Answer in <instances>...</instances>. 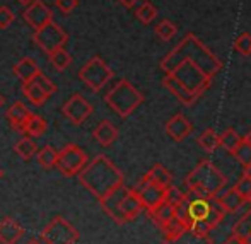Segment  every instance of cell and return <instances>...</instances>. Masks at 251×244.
<instances>
[{
    "label": "cell",
    "instance_id": "4316f807",
    "mask_svg": "<svg viewBox=\"0 0 251 244\" xmlns=\"http://www.w3.org/2000/svg\"><path fill=\"white\" fill-rule=\"evenodd\" d=\"M146 176L151 179V181L157 183V185L164 186V188H168V186L173 185V174L162 164H154Z\"/></svg>",
    "mask_w": 251,
    "mask_h": 244
},
{
    "label": "cell",
    "instance_id": "ffe728a7",
    "mask_svg": "<svg viewBox=\"0 0 251 244\" xmlns=\"http://www.w3.org/2000/svg\"><path fill=\"white\" fill-rule=\"evenodd\" d=\"M38 73H41L40 67H38V63L34 62L33 58H29V56H26V58H21L19 62L14 65V75L19 77L23 82L33 80Z\"/></svg>",
    "mask_w": 251,
    "mask_h": 244
},
{
    "label": "cell",
    "instance_id": "3957f363",
    "mask_svg": "<svg viewBox=\"0 0 251 244\" xmlns=\"http://www.w3.org/2000/svg\"><path fill=\"white\" fill-rule=\"evenodd\" d=\"M188 196L214 200L222 190H226L227 178L224 172L219 171L210 161H201L185 179Z\"/></svg>",
    "mask_w": 251,
    "mask_h": 244
},
{
    "label": "cell",
    "instance_id": "83f0119b",
    "mask_svg": "<svg viewBox=\"0 0 251 244\" xmlns=\"http://www.w3.org/2000/svg\"><path fill=\"white\" fill-rule=\"evenodd\" d=\"M48 62H50V65L56 72H63V70L69 69L70 63H72V55H70L65 48H60L48 55Z\"/></svg>",
    "mask_w": 251,
    "mask_h": 244
},
{
    "label": "cell",
    "instance_id": "8fae6325",
    "mask_svg": "<svg viewBox=\"0 0 251 244\" xmlns=\"http://www.w3.org/2000/svg\"><path fill=\"white\" fill-rule=\"evenodd\" d=\"M23 19L36 31V29H40V27H43L45 24H48L50 21H53V12L43 0H34L33 3H29V5L24 9Z\"/></svg>",
    "mask_w": 251,
    "mask_h": 244
},
{
    "label": "cell",
    "instance_id": "277c9868",
    "mask_svg": "<svg viewBox=\"0 0 251 244\" xmlns=\"http://www.w3.org/2000/svg\"><path fill=\"white\" fill-rule=\"evenodd\" d=\"M104 102L122 118L130 116L144 102L142 93L135 89L126 79H122L108 91L104 96Z\"/></svg>",
    "mask_w": 251,
    "mask_h": 244
},
{
    "label": "cell",
    "instance_id": "ba28073f",
    "mask_svg": "<svg viewBox=\"0 0 251 244\" xmlns=\"http://www.w3.org/2000/svg\"><path fill=\"white\" fill-rule=\"evenodd\" d=\"M41 239L45 244H75L79 232L67 219L58 215L41 231Z\"/></svg>",
    "mask_w": 251,
    "mask_h": 244
},
{
    "label": "cell",
    "instance_id": "2e32d148",
    "mask_svg": "<svg viewBox=\"0 0 251 244\" xmlns=\"http://www.w3.org/2000/svg\"><path fill=\"white\" fill-rule=\"evenodd\" d=\"M31 115H33V113L27 109V106L24 104V102L16 101L9 109H7L5 118H7V122L10 123V126H12L14 130H17V132L23 133L24 125H26V122L29 120Z\"/></svg>",
    "mask_w": 251,
    "mask_h": 244
},
{
    "label": "cell",
    "instance_id": "484cf974",
    "mask_svg": "<svg viewBox=\"0 0 251 244\" xmlns=\"http://www.w3.org/2000/svg\"><path fill=\"white\" fill-rule=\"evenodd\" d=\"M47 128H48L47 120L41 118V116H38V115H31L29 120L26 122V125H24L23 133L27 137H41L45 132H47Z\"/></svg>",
    "mask_w": 251,
    "mask_h": 244
},
{
    "label": "cell",
    "instance_id": "7402d4cb",
    "mask_svg": "<svg viewBox=\"0 0 251 244\" xmlns=\"http://www.w3.org/2000/svg\"><path fill=\"white\" fill-rule=\"evenodd\" d=\"M190 198V215L193 222H203L207 220L208 214L212 208V200H203V198Z\"/></svg>",
    "mask_w": 251,
    "mask_h": 244
},
{
    "label": "cell",
    "instance_id": "ee69618b",
    "mask_svg": "<svg viewBox=\"0 0 251 244\" xmlns=\"http://www.w3.org/2000/svg\"><path fill=\"white\" fill-rule=\"evenodd\" d=\"M16 2H17V3H21V5H26V7H27L29 3H33L34 0H16Z\"/></svg>",
    "mask_w": 251,
    "mask_h": 244
},
{
    "label": "cell",
    "instance_id": "603a6c76",
    "mask_svg": "<svg viewBox=\"0 0 251 244\" xmlns=\"http://www.w3.org/2000/svg\"><path fill=\"white\" fill-rule=\"evenodd\" d=\"M23 93H24V96H26L31 102H33V104H36V106H41L48 98H50L40 86H38L34 79L27 80V82H23Z\"/></svg>",
    "mask_w": 251,
    "mask_h": 244
},
{
    "label": "cell",
    "instance_id": "cb8c5ba5",
    "mask_svg": "<svg viewBox=\"0 0 251 244\" xmlns=\"http://www.w3.org/2000/svg\"><path fill=\"white\" fill-rule=\"evenodd\" d=\"M197 142H199V146L203 148L205 152L212 154V152H215L219 147H221V135H219L214 128H207L200 133Z\"/></svg>",
    "mask_w": 251,
    "mask_h": 244
},
{
    "label": "cell",
    "instance_id": "30bf717a",
    "mask_svg": "<svg viewBox=\"0 0 251 244\" xmlns=\"http://www.w3.org/2000/svg\"><path fill=\"white\" fill-rule=\"evenodd\" d=\"M166 190L168 188L151 181L147 176H144L139 181V185H137L135 192L139 193L140 200H142V203H144V208H146L147 212H151V210H154L155 207H159L162 201H166Z\"/></svg>",
    "mask_w": 251,
    "mask_h": 244
},
{
    "label": "cell",
    "instance_id": "d6986e66",
    "mask_svg": "<svg viewBox=\"0 0 251 244\" xmlns=\"http://www.w3.org/2000/svg\"><path fill=\"white\" fill-rule=\"evenodd\" d=\"M93 137L96 139V142L102 147H109L116 139H118V130L113 125L109 120H102L100 125L94 128Z\"/></svg>",
    "mask_w": 251,
    "mask_h": 244
},
{
    "label": "cell",
    "instance_id": "5b68a950",
    "mask_svg": "<svg viewBox=\"0 0 251 244\" xmlns=\"http://www.w3.org/2000/svg\"><path fill=\"white\" fill-rule=\"evenodd\" d=\"M113 70L101 56H93L86 65L79 70V79L89 87L93 93H100L102 87L113 79Z\"/></svg>",
    "mask_w": 251,
    "mask_h": 244
},
{
    "label": "cell",
    "instance_id": "5bb4252c",
    "mask_svg": "<svg viewBox=\"0 0 251 244\" xmlns=\"http://www.w3.org/2000/svg\"><path fill=\"white\" fill-rule=\"evenodd\" d=\"M164 130H166V133H168V137H171L175 142H181V140H185L186 137L192 133L193 125L190 123V120L186 118L185 115L178 113V115H175L171 120H168Z\"/></svg>",
    "mask_w": 251,
    "mask_h": 244
},
{
    "label": "cell",
    "instance_id": "f35d334b",
    "mask_svg": "<svg viewBox=\"0 0 251 244\" xmlns=\"http://www.w3.org/2000/svg\"><path fill=\"white\" fill-rule=\"evenodd\" d=\"M14 19H16V16H14V12L9 7H0V29H7L14 23Z\"/></svg>",
    "mask_w": 251,
    "mask_h": 244
},
{
    "label": "cell",
    "instance_id": "52a82bcc",
    "mask_svg": "<svg viewBox=\"0 0 251 244\" xmlns=\"http://www.w3.org/2000/svg\"><path fill=\"white\" fill-rule=\"evenodd\" d=\"M33 41H34V45L40 47L47 55H50V53L65 47L67 41H69V34H67L55 21H50V23L45 24L43 27L34 31Z\"/></svg>",
    "mask_w": 251,
    "mask_h": 244
},
{
    "label": "cell",
    "instance_id": "c3c4849f",
    "mask_svg": "<svg viewBox=\"0 0 251 244\" xmlns=\"http://www.w3.org/2000/svg\"><path fill=\"white\" fill-rule=\"evenodd\" d=\"M2 176H3V171H2V169H0V178H2Z\"/></svg>",
    "mask_w": 251,
    "mask_h": 244
},
{
    "label": "cell",
    "instance_id": "f6af8a7d",
    "mask_svg": "<svg viewBox=\"0 0 251 244\" xmlns=\"http://www.w3.org/2000/svg\"><path fill=\"white\" fill-rule=\"evenodd\" d=\"M243 139H245V140H246V142H248V144H250V146H251V130H250V132H248V133H246V135H245V137H243Z\"/></svg>",
    "mask_w": 251,
    "mask_h": 244
},
{
    "label": "cell",
    "instance_id": "d6a6232c",
    "mask_svg": "<svg viewBox=\"0 0 251 244\" xmlns=\"http://www.w3.org/2000/svg\"><path fill=\"white\" fill-rule=\"evenodd\" d=\"M135 16H137V19H139L140 23L151 24L152 21L157 17V9H155L151 2H142V3H140V7H137Z\"/></svg>",
    "mask_w": 251,
    "mask_h": 244
},
{
    "label": "cell",
    "instance_id": "e575fe53",
    "mask_svg": "<svg viewBox=\"0 0 251 244\" xmlns=\"http://www.w3.org/2000/svg\"><path fill=\"white\" fill-rule=\"evenodd\" d=\"M188 198V193L181 192L179 188H176V186H168V190H166V201L171 205H175V207H178V205H181L183 201Z\"/></svg>",
    "mask_w": 251,
    "mask_h": 244
},
{
    "label": "cell",
    "instance_id": "e0dca14e",
    "mask_svg": "<svg viewBox=\"0 0 251 244\" xmlns=\"http://www.w3.org/2000/svg\"><path fill=\"white\" fill-rule=\"evenodd\" d=\"M214 200L217 201V203L221 205V207L224 208L227 214H236V212L241 210L243 205L246 203V200L239 195L238 192H236L234 186H232V188H229V190H222V192L219 193Z\"/></svg>",
    "mask_w": 251,
    "mask_h": 244
},
{
    "label": "cell",
    "instance_id": "681fc988",
    "mask_svg": "<svg viewBox=\"0 0 251 244\" xmlns=\"http://www.w3.org/2000/svg\"><path fill=\"white\" fill-rule=\"evenodd\" d=\"M250 234H251V232H250Z\"/></svg>",
    "mask_w": 251,
    "mask_h": 244
},
{
    "label": "cell",
    "instance_id": "74e56055",
    "mask_svg": "<svg viewBox=\"0 0 251 244\" xmlns=\"http://www.w3.org/2000/svg\"><path fill=\"white\" fill-rule=\"evenodd\" d=\"M34 80H36V84L48 94V96H53V94L56 93V86L45 75V73H38V75L34 77Z\"/></svg>",
    "mask_w": 251,
    "mask_h": 244
},
{
    "label": "cell",
    "instance_id": "60d3db41",
    "mask_svg": "<svg viewBox=\"0 0 251 244\" xmlns=\"http://www.w3.org/2000/svg\"><path fill=\"white\" fill-rule=\"evenodd\" d=\"M118 2L122 3L123 7H126V9H132V7H135L140 0H118Z\"/></svg>",
    "mask_w": 251,
    "mask_h": 244
},
{
    "label": "cell",
    "instance_id": "bcb514c9",
    "mask_svg": "<svg viewBox=\"0 0 251 244\" xmlns=\"http://www.w3.org/2000/svg\"><path fill=\"white\" fill-rule=\"evenodd\" d=\"M3 104H5V98H3L2 94H0V108H2Z\"/></svg>",
    "mask_w": 251,
    "mask_h": 244
},
{
    "label": "cell",
    "instance_id": "9c48e42d",
    "mask_svg": "<svg viewBox=\"0 0 251 244\" xmlns=\"http://www.w3.org/2000/svg\"><path fill=\"white\" fill-rule=\"evenodd\" d=\"M94 108L89 101L80 94H72L69 101L62 106V113L70 123L74 125H82L91 115H93Z\"/></svg>",
    "mask_w": 251,
    "mask_h": 244
},
{
    "label": "cell",
    "instance_id": "44dd1931",
    "mask_svg": "<svg viewBox=\"0 0 251 244\" xmlns=\"http://www.w3.org/2000/svg\"><path fill=\"white\" fill-rule=\"evenodd\" d=\"M149 217L159 229H162L173 217H176V207L168 203V201H162L159 207H155L154 210L149 212Z\"/></svg>",
    "mask_w": 251,
    "mask_h": 244
},
{
    "label": "cell",
    "instance_id": "4dcf8cb0",
    "mask_svg": "<svg viewBox=\"0 0 251 244\" xmlns=\"http://www.w3.org/2000/svg\"><path fill=\"white\" fill-rule=\"evenodd\" d=\"M56 161H58V152L51 146H45L38 152V162L43 169H53L56 168Z\"/></svg>",
    "mask_w": 251,
    "mask_h": 244
},
{
    "label": "cell",
    "instance_id": "1f68e13d",
    "mask_svg": "<svg viewBox=\"0 0 251 244\" xmlns=\"http://www.w3.org/2000/svg\"><path fill=\"white\" fill-rule=\"evenodd\" d=\"M154 31H155V36H157L159 40L169 41V40H173V38L176 36V33H178V27H176L175 23L164 19V21H161L157 26H155Z\"/></svg>",
    "mask_w": 251,
    "mask_h": 244
},
{
    "label": "cell",
    "instance_id": "6da1fadb",
    "mask_svg": "<svg viewBox=\"0 0 251 244\" xmlns=\"http://www.w3.org/2000/svg\"><path fill=\"white\" fill-rule=\"evenodd\" d=\"M159 65L166 73L175 75L190 91L200 96L210 89L212 79L222 69V62L214 55V51L192 33L186 34L181 43L176 45Z\"/></svg>",
    "mask_w": 251,
    "mask_h": 244
},
{
    "label": "cell",
    "instance_id": "8992f818",
    "mask_svg": "<svg viewBox=\"0 0 251 244\" xmlns=\"http://www.w3.org/2000/svg\"><path fill=\"white\" fill-rule=\"evenodd\" d=\"M87 166V154L84 148H80L75 144H69L58 152V161L56 169L67 178L79 176V172Z\"/></svg>",
    "mask_w": 251,
    "mask_h": 244
},
{
    "label": "cell",
    "instance_id": "9a60e30c",
    "mask_svg": "<svg viewBox=\"0 0 251 244\" xmlns=\"http://www.w3.org/2000/svg\"><path fill=\"white\" fill-rule=\"evenodd\" d=\"M24 229L16 219L3 217L0 220V244H16L23 238Z\"/></svg>",
    "mask_w": 251,
    "mask_h": 244
},
{
    "label": "cell",
    "instance_id": "7c38bea8",
    "mask_svg": "<svg viewBox=\"0 0 251 244\" xmlns=\"http://www.w3.org/2000/svg\"><path fill=\"white\" fill-rule=\"evenodd\" d=\"M130 188H126L125 185L118 186L116 190H113L109 195H106L102 200H100L101 208L106 212V215H109V219L116 222V224H125V219L122 215V201L125 195L128 193Z\"/></svg>",
    "mask_w": 251,
    "mask_h": 244
},
{
    "label": "cell",
    "instance_id": "f1b7e54d",
    "mask_svg": "<svg viewBox=\"0 0 251 244\" xmlns=\"http://www.w3.org/2000/svg\"><path fill=\"white\" fill-rule=\"evenodd\" d=\"M14 152H16L21 159H24V161H29L31 157H34V155L38 154V146L31 137H24V139H21L19 142L14 146Z\"/></svg>",
    "mask_w": 251,
    "mask_h": 244
},
{
    "label": "cell",
    "instance_id": "d590c367",
    "mask_svg": "<svg viewBox=\"0 0 251 244\" xmlns=\"http://www.w3.org/2000/svg\"><path fill=\"white\" fill-rule=\"evenodd\" d=\"M234 49L243 56H250L251 55V34L250 33H243L238 36V40L234 41Z\"/></svg>",
    "mask_w": 251,
    "mask_h": 244
},
{
    "label": "cell",
    "instance_id": "4fadbf2b",
    "mask_svg": "<svg viewBox=\"0 0 251 244\" xmlns=\"http://www.w3.org/2000/svg\"><path fill=\"white\" fill-rule=\"evenodd\" d=\"M162 86H164L166 89H168L169 93L173 94V96L178 99L181 104L190 106V104H193V102H195L197 99L200 98V94L190 91L188 87L185 86V84H181L175 75H171V73H166V77L162 79Z\"/></svg>",
    "mask_w": 251,
    "mask_h": 244
},
{
    "label": "cell",
    "instance_id": "7dc6e473",
    "mask_svg": "<svg viewBox=\"0 0 251 244\" xmlns=\"http://www.w3.org/2000/svg\"><path fill=\"white\" fill-rule=\"evenodd\" d=\"M26 244H41V243L38 241V239H31V241H27Z\"/></svg>",
    "mask_w": 251,
    "mask_h": 244
},
{
    "label": "cell",
    "instance_id": "ac0fdd59",
    "mask_svg": "<svg viewBox=\"0 0 251 244\" xmlns=\"http://www.w3.org/2000/svg\"><path fill=\"white\" fill-rule=\"evenodd\" d=\"M142 210H144V203H142V200H140L139 193H137L135 190H128V193H126L122 201V215H123V219H125V224L133 220Z\"/></svg>",
    "mask_w": 251,
    "mask_h": 244
},
{
    "label": "cell",
    "instance_id": "836d02e7",
    "mask_svg": "<svg viewBox=\"0 0 251 244\" xmlns=\"http://www.w3.org/2000/svg\"><path fill=\"white\" fill-rule=\"evenodd\" d=\"M232 155L236 157V161L239 162V164L245 168V166H250L251 164V146L248 142H246L245 139H243L241 146L236 148L234 152H232Z\"/></svg>",
    "mask_w": 251,
    "mask_h": 244
},
{
    "label": "cell",
    "instance_id": "7bdbcfd3",
    "mask_svg": "<svg viewBox=\"0 0 251 244\" xmlns=\"http://www.w3.org/2000/svg\"><path fill=\"white\" fill-rule=\"evenodd\" d=\"M243 169H245V172H243V174L248 176V178H251V164L250 166H245Z\"/></svg>",
    "mask_w": 251,
    "mask_h": 244
},
{
    "label": "cell",
    "instance_id": "f546056e",
    "mask_svg": "<svg viewBox=\"0 0 251 244\" xmlns=\"http://www.w3.org/2000/svg\"><path fill=\"white\" fill-rule=\"evenodd\" d=\"M241 142H243V137L234 128H227L224 133H221V147L224 150H227L229 154H232L236 148L241 146Z\"/></svg>",
    "mask_w": 251,
    "mask_h": 244
},
{
    "label": "cell",
    "instance_id": "7a4b0ae2",
    "mask_svg": "<svg viewBox=\"0 0 251 244\" xmlns=\"http://www.w3.org/2000/svg\"><path fill=\"white\" fill-rule=\"evenodd\" d=\"M79 181L87 192H91L98 200L123 185V172L109 161L106 155H96L79 172Z\"/></svg>",
    "mask_w": 251,
    "mask_h": 244
},
{
    "label": "cell",
    "instance_id": "ab89813d",
    "mask_svg": "<svg viewBox=\"0 0 251 244\" xmlns=\"http://www.w3.org/2000/svg\"><path fill=\"white\" fill-rule=\"evenodd\" d=\"M56 9L60 10V12H63V14H70L74 9L77 7V0H56Z\"/></svg>",
    "mask_w": 251,
    "mask_h": 244
},
{
    "label": "cell",
    "instance_id": "b9f144b4",
    "mask_svg": "<svg viewBox=\"0 0 251 244\" xmlns=\"http://www.w3.org/2000/svg\"><path fill=\"white\" fill-rule=\"evenodd\" d=\"M224 244H245V243H243V239L239 238V236H236V234H231V238H229L227 241H226Z\"/></svg>",
    "mask_w": 251,
    "mask_h": 244
},
{
    "label": "cell",
    "instance_id": "d4e9b609",
    "mask_svg": "<svg viewBox=\"0 0 251 244\" xmlns=\"http://www.w3.org/2000/svg\"><path fill=\"white\" fill-rule=\"evenodd\" d=\"M161 231H162V236H164V243H168V241H175V239L181 238L188 229H186V225L183 224L178 217H173Z\"/></svg>",
    "mask_w": 251,
    "mask_h": 244
},
{
    "label": "cell",
    "instance_id": "8d00e7d4",
    "mask_svg": "<svg viewBox=\"0 0 251 244\" xmlns=\"http://www.w3.org/2000/svg\"><path fill=\"white\" fill-rule=\"evenodd\" d=\"M234 190L243 198H245V200H251V178H248V176L243 174L241 178H239L238 181H236Z\"/></svg>",
    "mask_w": 251,
    "mask_h": 244
}]
</instances>
